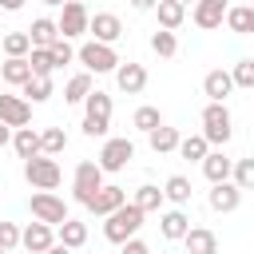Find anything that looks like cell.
<instances>
[{
  "label": "cell",
  "mask_w": 254,
  "mask_h": 254,
  "mask_svg": "<svg viewBox=\"0 0 254 254\" xmlns=\"http://www.w3.org/2000/svg\"><path fill=\"white\" fill-rule=\"evenodd\" d=\"M147 139H151V151H155V155H167V151H179V139H183V135H179L175 127H155Z\"/></svg>",
  "instance_id": "obj_25"
},
{
  "label": "cell",
  "mask_w": 254,
  "mask_h": 254,
  "mask_svg": "<svg viewBox=\"0 0 254 254\" xmlns=\"http://www.w3.org/2000/svg\"><path fill=\"white\" fill-rule=\"evenodd\" d=\"M0 40H4V36H0Z\"/></svg>",
  "instance_id": "obj_50"
},
{
  "label": "cell",
  "mask_w": 254,
  "mask_h": 254,
  "mask_svg": "<svg viewBox=\"0 0 254 254\" xmlns=\"http://www.w3.org/2000/svg\"><path fill=\"white\" fill-rule=\"evenodd\" d=\"M32 218L44 222V226H60L71 214H67V202L64 198H56L52 190H40V194H32Z\"/></svg>",
  "instance_id": "obj_4"
},
{
  "label": "cell",
  "mask_w": 254,
  "mask_h": 254,
  "mask_svg": "<svg viewBox=\"0 0 254 254\" xmlns=\"http://www.w3.org/2000/svg\"><path fill=\"white\" fill-rule=\"evenodd\" d=\"M28 67H32V75H52V52L48 48H32V56H28Z\"/></svg>",
  "instance_id": "obj_37"
},
{
  "label": "cell",
  "mask_w": 254,
  "mask_h": 254,
  "mask_svg": "<svg viewBox=\"0 0 254 254\" xmlns=\"http://www.w3.org/2000/svg\"><path fill=\"white\" fill-rule=\"evenodd\" d=\"M206 151H210V143H206L202 135H187V139H179V155L190 159V163H202Z\"/></svg>",
  "instance_id": "obj_31"
},
{
  "label": "cell",
  "mask_w": 254,
  "mask_h": 254,
  "mask_svg": "<svg viewBox=\"0 0 254 254\" xmlns=\"http://www.w3.org/2000/svg\"><path fill=\"white\" fill-rule=\"evenodd\" d=\"M44 254H71V250H67V246H60V242H52V246H48Z\"/></svg>",
  "instance_id": "obj_46"
},
{
  "label": "cell",
  "mask_w": 254,
  "mask_h": 254,
  "mask_svg": "<svg viewBox=\"0 0 254 254\" xmlns=\"http://www.w3.org/2000/svg\"><path fill=\"white\" fill-rule=\"evenodd\" d=\"M163 198H171V202H190V179L187 175H171L167 179V187H163Z\"/></svg>",
  "instance_id": "obj_32"
},
{
  "label": "cell",
  "mask_w": 254,
  "mask_h": 254,
  "mask_svg": "<svg viewBox=\"0 0 254 254\" xmlns=\"http://www.w3.org/2000/svg\"><path fill=\"white\" fill-rule=\"evenodd\" d=\"M103 187V171H99V163H91V159H83L79 167H75V198L87 206L91 198H95V190Z\"/></svg>",
  "instance_id": "obj_8"
},
{
  "label": "cell",
  "mask_w": 254,
  "mask_h": 254,
  "mask_svg": "<svg viewBox=\"0 0 254 254\" xmlns=\"http://www.w3.org/2000/svg\"><path fill=\"white\" fill-rule=\"evenodd\" d=\"M155 12H159V24H163L167 32H175V28L183 24V16H187V8H183L179 0H159V4H155Z\"/></svg>",
  "instance_id": "obj_26"
},
{
  "label": "cell",
  "mask_w": 254,
  "mask_h": 254,
  "mask_svg": "<svg viewBox=\"0 0 254 254\" xmlns=\"http://www.w3.org/2000/svg\"><path fill=\"white\" fill-rule=\"evenodd\" d=\"M238 202H242V190L226 179V183H214V190H210V210H218V214H230V210H238Z\"/></svg>",
  "instance_id": "obj_14"
},
{
  "label": "cell",
  "mask_w": 254,
  "mask_h": 254,
  "mask_svg": "<svg viewBox=\"0 0 254 254\" xmlns=\"http://www.w3.org/2000/svg\"><path fill=\"white\" fill-rule=\"evenodd\" d=\"M250 4H254V0H250Z\"/></svg>",
  "instance_id": "obj_51"
},
{
  "label": "cell",
  "mask_w": 254,
  "mask_h": 254,
  "mask_svg": "<svg viewBox=\"0 0 254 254\" xmlns=\"http://www.w3.org/2000/svg\"><path fill=\"white\" fill-rule=\"evenodd\" d=\"M0 8H4V12H20V8H24V0H0Z\"/></svg>",
  "instance_id": "obj_43"
},
{
  "label": "cell",
  "mask_w": 254,
  "mask_h": 254,
  "mask_svg": "<svg viewBox=\"0 0 254 254\" xmlns=\"http://www.w3.org/2000/svg\"><path fill=\"white\" fill-rule=\"evenodd\" d=\"M44 4H60V8H64V0H44Z\"/></svg>",
  "instance_id": "obj_47"
},
{
  "label": "cell",
  "mask_w": 254,
  "mask_h": 254,
  "mask_svg": "<svg viewBox=\"0 0 254 254\" xmlns=\"http://www.w3.org/2000/svg\"><path fill=\"white\" fill-rule=\"evenodd\" d=\"M87 115H83V135L87 139H103L107 135V123H111V95L107 91H91L83 99Z\"/></svg>",
  "instance_id": "obj_2"
},
{
  "label": "cell",
  "mask_w": 254,
  "mask_h": 254,
  "mask_svg": "<svg viewBox=\"0 0 254 254\" xmlns=\"http://www.w3.org/2000/svg\"><path fill=\"white\" fill-rule=\"evenodd\" d=\"M131 4H135V8H139V12H151V8H155V4H159V0H131Z\"/></svg>",
  "instance_id": "obj_44"
},
{
  "label": "cell",
  "mask_w": 254,
  "mask_h": 254,
  "mask_svg": "<svg viewBox=\"0 0 254 254\" xmlns=\"http://www.w3.org/2000/svg\"><path fill=\"white\" fill-rule=\"evenodd\" d=\"M75 56H79V64H83L87 71H115V67H119L115 48H111V44H99V40H87Z\"/></svg>",
  "instance_id": "obj_5"
},
{
  "label": "cell",
  "mask_w": 254,
  "mask_h": 254,
  "mask_svg": "<svg viewBox=\"0 0 254 254\" xmlns=\"http://www.w3.org/2000/svg\"><path fill=\"white\" fill-rule=\"evenodd\" d=\"M12 147H16L20 159H36V155H40V131H32V127H16V131H12Z\"/></svg>",
  "instance_id": "obj_21"
},
{
  "label": "cell",
  "mask_w": 254,
  "mask_h": 254,
  "mask_svg": "<svg viewBox=\"0 0 254 254\" xmlns=\"http://www.w3.org/2000/svg\"><path fill=\"white\" fill-rule=\"evenodd\" d=\"M48 52H52V64H56V67H64V64H71V60H75V48H71L64 36H60V40H56Z\"/></svg>",
  "instance_id": "obj_40"
},
{
  "label": "cell",
  "mask_w": 254,
  "mask_h": 254,
  "mask_svg": "<svg viewBox=\"0 0 254 254\" xmlns=\"http://www.w3.org/2000/svg\"><path fill=\"white\" fill-rule=\"evenodd\" d=\"M123 254H151V250H147V242H139V238H127V242H123Z\"/></svg>",
  "instance_id": "obj_42"
},
{
  "label": "cell",
  "mask_w": 254,
  "mask_h": 254,
  "mask_svg": "<svg viewBox=\"0 0 254 254\" xmlns=\"http://www.w3.org/2000/svg\"><path fill=\"white\" fill-rule=\"evenodd\" d=\"M52 242H56V238H52V226H44V222H28V226L20 230V246H24L28 254H44Z\"/></svg>",
  "instance_id": "obj_13"
},
{
  "label": "cell",
  "mask_w": 254,
  "mask_h": 254,
  "mask_svg": "<svg viewBox=\"0 0 254 254\" xmlns=\"http://www.w3.org/2000/svg\"><path fill=\"white\" fill-rule=\"evenodd\" d=\"M24 32H28L32 48H52V44L60 40V28H56V20H48V16L32 20V28H24Z\"/></svg>",
  "instance_id": "obj_18"
},
{
  "label": "cell",
  "mask_w": 254,
  "mask_h": 254,
  "mask_svg": "<svg viewBox=\"0 0 254 254\" xmlns=\"http://www.w3.org/2000/svg\"><path fill=\"white\" fill-rule=\"evenodd\" d=\"M230 79H234V87H254V60H238Z\"/></svg>",
  "instance_id": "obj_39"
},
{
  "label": "cell",
  "mask_w": 254,
  "mask_h": 254,
  "mask_svg": "<svg viewBox=\"0 0 254 254\" xmlns=\"http://www.w3.org/2000/svg\"><path fill=\"white\" fill-rule=\"evenodd\" d=\"M115 83H119V91L139 95V91L147 87V67H143V64H119V67H115Z\"/></svg>",
  "instance_id": "obj_12"
},
{
  "label": "cell",
  "mask_w": 254,
  "mask_h": 254,
  "mask_svg": "<svg viewBox=\"0 0 254 254\" xmlns=\"http://www.w3.org/2000/svg\"><path fill=\"white\" fill-rule=\"evenodd\" d=\"M24 95H28L32 103H44V99L52 95V79H48V75H32V79L24 83Z\"/></svg>",
  "instance_id": "obj_35"
},
{
  "label": "cell",
  "mask_w": 254,
  "mask_h": 254,
  "mask_svg": "<svg viewBox=\"0 0 254 254\" xmlns=\"http://www.w3.org/2000/svg\"><path fill=\"white\" fill-rule=\"evenodd\" d=\"M64 147H67L64 127H44V131H40V155H60Z\"/></svg>",
  "instance_id": "obj_30"
},
{
  "label": "cell",
  "mask_w": 254,
  "mask_h": 254,
  "mask_svg": "<svg viewBox=\"0 0 254 254\" xmlns=\"http://www.w3.org/2000/svg\"><path fill=\"white\" fill-rule=\"evenodd\" d=\"M143 226V210L135 206V202H123L119 210H111L107 214V222H103V238L107 242H127V238H135V230Z\"/></svg>",
  "instance_id": "obj_1"
},
{
  "label": "cell",
  "mask_w": 254,
  "mask_h": 254,
  "mask_svg": "<svg viewBox=\"0 0 254 254\" xmlns=\"http://www.w3.org/2000/svg\"><path fill=\"white\" fill-rule=\"evenodd\" d=\"M202 91L210 95V103H226V95L234 91V79H230V71H222V67L206 71V79H202Z\"/></svg>",
  "instance_id": "obj_16"
},
{
  "label": "cell",
  "mask_w": 254,
  "mask_h": 254,
  "mask_svg": "<svg viewBox=\"0 0 254 254\" xmlns=\"http://www.w3.org/2000/svg\"><path fill=\"white\" fill-rule=\"evenodd\" d=\"M4 143H12V127H8V123H0V147H4Z\"/></svg>",
  "instance_id": "obj_45"
},
{
  "label": "cell",
  "mask_w": 254,
  "mask_h": 254,
  "mask_svg": "<svg viewBox=\"0 0 254 254\" xmlns=\"http://www.w3.org/2000/svg\"><path fill=\"white\" fill-rule=\"evenodd\" d=\"M87 8H83V0H64V12H60V20H56V28H60V36L64 40H71V36H83L87 32Z\"/></svg>",
  "instance_id": "obj_7"
},
{
  "label": "cell",
  "mask_w": 254,
  "mask_h": 254,
  "mask_svg": "<svg viewBox=\"0 0 254 254\" xmlns=\"http://www.w3.org/2000/svg\"><path fill=\"white\" fill-rule=\"evenodd\" d=\"M123 202H127L123 187H99V190H95V198L87 202V210H95V214H103V218H107V214H111V210H119Z\"/></svg>",
  "instance_id": "obj_17"
},
{
  "label": "cell",
  "mask_w": 254,
  "mask_h": 254,
  "mask_svg": "<svg viewBox=\"0 0 254 254\" xmlns=\"http://www.w3.org/2000/svg\"><path fill=\"white\" fill-rule=\"evenodd\" d=\"M87 32H91L99 44H115V40L123 36V24H119L115 12H95V16L87 20Z\"/></svg>",
  "instance_id": "obj_10"
},
{
  "label": "cell",
  "mask_w": 254,
  "mask_h": 254,
  "mask_svg": "<svg viewBox=\"0 0 254 254\" xmlns=\"http://www.w3.org/2000/svg\"><path fill=\"white\" fill-rule=\"evenodd\" d=\"M179 4H183V8H187V4H198V0H179Z\"/></svg>",
  "instance_id": "obj_48"
},
{
  "label": "cell",
  "mask_w": 254,
  "mask_h": 254,
  "mask_svg": "<svg viewBox=\"0 0 254 254\" xmlns=\"http://www.w3.org/2000/svg\"><path fill=\"white\" fill-rule=\"evenodd\" d=\"M222 20H226V0H198L194 4V24L198 28H222Z\"/></svg>",
  "instance_id": "obj_15"
},
{
  "label": "cell",
  "mask_w": 254,
  "mask_h": 254,
  "mask_svg": "<svg viewBox=\"0 0 254 254\" xmlns=\"http://www.w3.org/2000/svg\"><path fill=\"white\" fill-rule=\"evenodd\" d=\"M16 246H20V230H16V222H4V218H0V250L12 254Z\"/></svg>",
  "instance_id": "obj_41"
},
{
  "label": "cell",
  "mask_w": 254,
  "mask_h": 254,
  "mask_svg": "<svg viewBox=\"0 0 254 254\" xmlns=\"http://www.w3.org/2000/svg\"><path fill=\"white\" fill-rule=\"evenodd\" d=\"M28 119H32L28 99H20V95H0V123H8V127H28Z\"/></svg>",
  "instance_id": "obj_11"
},
{
  "label": "cell",
  "mask_w": 254,
  "mask_h": 254,
  "mask_svg": "<svg viewBox=\"0 0 254 254\" xmlns=\"http://www.w3.org/2000/svg\"><path fill=\"white\" fill-rule=\"evenodd\" d=\"M0 79H4V83H12V87H24V83L32 79L28 56H24V60H4V64H0Z\"/></svg>",
  "instance_id": "obj_24"
},
{
  "label": "cell",
  "mask_w": 254,
  "mask_h": 254,
  "mask_svg": "<svg viewBox=\"0 0 254 254\" xmlns=\"http://www.w3.org/2000/svg\"><path fill=\"white\" fill-rule=\"evenodd\" d=\"M131 159H135L131 139H107L103 151H99V171H123Z\"/></svg>",
  "instance_id": "obj_9"
},
{
  "label": "cell",
  "mask_w": 254,
  "mask_h": 254,
  "mask_svg": "<svg viewBox=\"0 0 254 254\" xmlns=\"http://www.w3.org/2000/svg\"><path fill=\"white\" fill-rule=\"evenodd\" d=\"M24 179L36 190H56L64 175H60V163L52 155H36V159H24Z\"/></svg>",
  "instance_id": "obj_3"
},
{
  "label": "cell",
  "mask_w": 254,
  "mask_h": 254,
  "mask_svg": "<svg viewBox=\"0 0 254 254\" xmlns=\"http://www.w3.org/2000/svg\"><path fill=\"white\" fill-rule=\"evenodd\" d=\"M131 202H135L143 214H147V210H159V206H163V190L147 183V187H139V190H135V198H131Z\"/></svg>",
  "instance_id": "obj_34"
},
{
  "label": "cell",
  "mask_w": 254,
  "mask_h": 254,
  "mask_svg": "<svg viewBox=\"0 0 254 254\" xmlns=\"http://www.w3.org/2000/svg\"><path fill=\"white\" fill-rule=\"evenodd\" d=\"M202 139L218 143V147L230 139V111H226V103H206V111H202Z\"/></svg>",
  "instance_id": "obj_6"
},
{
  "label": "cell",
  "mask_w": 254,
  "mask_h": 254,
  "mask_svg": "<svg viewBox=\"0 0 254 254\" xmlns=\"http://www.w3.org/2000/svg\"><path fill=\"white\" fill-rule=\"evenodd\" d=\"M87 95H91V75H87V71L71 75V79H67V87H64V99H67V103H83Z\"/></svg>",
  "instance_id": "obj_29"
},
{
  "label": "cell",
  "mask_w": 254,
  "mask_h": 254,
  "mask_svg": "<svg viewBox=\"0 0 254 254\" xmlns=\"http://www.w3.org/2000/svg\"><path fill=\"white\" fill-rule=\"evenodd\" d=\"M226 28H230V32H238V36H254V4L226 8Z\"/></svg>",
  "instance_id": "obj_23"
},
{
  "label": "cell",
  "mask_w": 254,
  "mask_h": 254,
  "mask_svg": "<svg viewBox=\"0 0 254 254\" xmlns=\"http://www.w3.org/2000/svg\"><path fill=\"white\" fill-rule=\"evenodd\" d=\"M230 175H234V187L238 190H254V159H238Z\"/></svg>",
  "instance_id": "obj_36"
},
{
  "label": "cell",
  "mask_w": 254,
  "mask_h": 254,
  "mask_svg": "<svg viewBox=\"0 0 254 254\" xmlns=\"http://www.w3.org/2000/svg\"><path fill=\"white\" fill-rule=\"evenodd\" d=\"M183 242H187V254H218V238L202 226H190Z\"/></svg>",
  "instance_id": "obj_20"
},
{
  "label": "cell",
  "mask_w": 254,
  "mask_h": 254,
  "mask_svg": "<svg viewBox=\"0 0 254 254\" xmlns=\"http://www.w3.org/2000/svg\"><path fill=\"white\" fill-rule=\"evenodd\" d=\"M230 171H234V163H230L222 151H206V159H202V175H206L210 183H226Z\"/></svg>",
  "instance_id": "obj_19"
},
{
  "label": "cell",
  "mask_w": 254,
  "mask_h": 254,
  "mask_svg": "<svg viewBox=\"0 0 254 254\" xmlns=\"http://www.w3.org/2000/svg\"><path fill=\"white\" fill-rule=\"evenodd\" d=\"M159 230H163V238L179 242V238H187V230H190V218H187L183 210H167V214L159 218Z\"/></svg>",
  "instance_id": "obj_22"
},
{
  "label": "cell",
  "mask_w": 254,
  "mask_h": 254,
  "mask_svg": "<svg viewBox=\"0 0 254 254\" xmlns=\"http://www.w3.org/2000/svg\"><path fill=\"white\" fill-rule=\"evenodd\" d=\"M151 52H155V56H163V60H171V56L179 52V40H175V32L159 28V32L151 36Z\"/></svg>",
  "instance_id": "obj_33"
},
{
  "label": "cell",
  "mask_w": 254,
  "mask_h": 254,
  "mask_svg": "<svg viewBox=\"0 0 254 254\" xmlns=\"http://www.w3.org/2000/svg\"><path fill=\"white\" fill-rule=\"evenodd\" d=\"M83 242H87V226H83V222H75V218L60 222V246L75 250V246H83Z\"/></svg>",
  "instance_id": "obj_27"
},
{
  "label": "cell",
  "mask_w": 254,
  "mask_h": 254,
  "mask_svg": "<svg viewBox=\"0 0 254 254\" xmlns=\"http://www.w3.org/2000/svg\"><path fill=\"white\" fill-rule=\"evenodd\" d=\"M0 254H8V250H0Z\"/></svg>",
  "instance_id": "obj_49"
},
{
  "label": "cell",
  "mask_w": 254,
  "mask_h": 254,
  "mask_svg": "<svg viewBox=\"0 0 254 254\" xmlns=\"http://www.w3.org/2000/svg\"><path fill=\"white\" fill-rule=\"evenodd\" d=\"M0 48L8 52V60H24V56L32 52V40H28V32H8V36L0 40Z\"/></svg>",
  "instance_id": "obj_28"
},
{
  "label": "cell",
  "mask_w": 254,
  "mask_h": 254,
  "mask_svg": "<svg viewBox=\"0 0 254 254\" xmlns=\"http://www.w3.org/2000/svg\"><path fill=\"white\" fill-rule=\"evenodd\" d=\"M131 123H135V127H139V131H147V135H151V131H155V127H163V115H159V107H139V111H135V119H131Z\"/></svg>",
  "instance_id": "obj_38"
}]
</instances>
